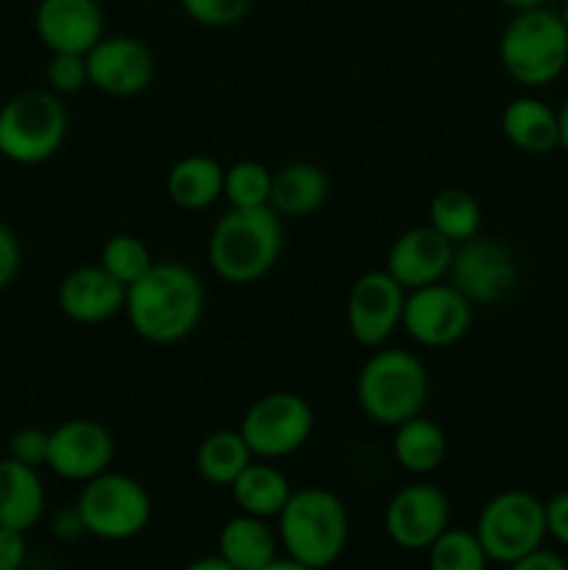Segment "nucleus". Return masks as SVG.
<instances>
[{"label": "nucleus", "mask_w": 568, "mask_h": 570, "mask_svg": "<svg viewBox=\"0 0 568 570\" xmlns=\"http://www.w3.org/2000/svg\"><path fill=\"white\" fill-rule=\"evenodd\" d=\"M473 532L490 562L512 566L521 557L538 551L549 538L546 504L529 490H501L482 507Z\"/></svg>", "instance_id": "8"}, {"label": "nucleus", "mask_w": 568, "mask_h": 570, "mask_svg": "<svg viewBox=\"0 0 568 570\" xmlns=\"http://www.w3.org/2000/svg\"><path fill=\"white\" fill-rule=\"evenodd\" d=\"M154 262V254H150V248L145 245L143 237H137V234H115V237L106 239L104 248H100L98 265L104 267L109 276H115L117 282L131 287L137 278H143L145 273L150 271Z\"/></svg>", "instance_id": "29"}, {"label": "nucleus", "mask_w": 568, "mask_h": 570, "mask_svg": "<svg viewBox=\"0 0 568 570\" xmlns=\"http://www.w3.org/2000/svg\"><path fill=\"white\" fill-rule=\"evenodd\" d=\"M473 304L451 282L407 289L401 328L421 348H451L468 334Z\"/></svg>", "instance_id": "11"}, {"label": "nucleus", "mask_w": 568, "mask_h": 570, "mask_svg": "<svg viewBox=\"0 0 568 570\" xmlns=\"http://www.w3.org/2000/svg\"><path fill=\"white\" fill-rule=\"evenodd\" d=\"M28 560L26 532L0 527V570H22Z\"/></svg>", "instance_id": "35"}, {"label": "nucleus", "mask_w": 568, "mask_h": 570, "mask_svg": "<svg viewBox=\"0 0 568 570\" xmlns=\"http://www.w3.org/2000/svg\"><path fill=\"white\" fill-rule=\"evenodd\" d=\"M546 504V534L568 549V490L551 495Z\"/></svg>", "instance_id": "36"}, {"label": "nucleus", "mask_w": 568, "mask_h": 570, "mask_svg": "<svg viewBox=\"0 0 568 570\" xmlns=\"http://www.w3.org/2000/svg\"><path fill=\"white\" fill-rule=\"evenodd\" d=\"M284 250L282 217L271 206H228L206 239V262L226 284H254L278 265Z\"/></svg>", "instance_id": "2"}, {"label": "nucleus", "mask_w": 568, "mask_h": 570, "mask_svg": "<svg viewBox=\"0 0 568 570\" xmlns=\"http://www.w3.org/2000/svg\"><path fill=\"white\" fill-rule=\"evenodd\" d=\"M276 521L284 554L315 570L332 568L349 546V510L343 499L326 488L293 490Z\"/></svg>", "instance_id": "4"}, {"label": "nucleus", "mask_w": 568, "mask_h": 570, "mask_svg": "<svg viewBox=\"0 0 568 570\" xmlns=\"http://www.w3.org/2000/svg\"><path fill=\"white\" fill-rule=\"evenodd\" d=\"M76 510L81 515L84 532L109 543H123L148 529L154 518V501L128 473L106 471L81 484Z\"/></svg>", "instance_id": "7"}, {"label": "nucleus", "mask_w": 568, "mask_h": 570, "mask_svg": "<svg viewBox=\"0 0 568 570\" xmlns=\"http://www.w3.org/2000/svg\"><path fill=\"white\" fill-rule=\"evenodd\" d=\"M332 184L315 161H290L273 173L271 209L278 217H310L329 200Z\"/></svg>", "instance_id": "22"}, {"label": "nucleus", "mask_w": 568, "mask_h": 570, "mask_svg": "<svg viewBox=\"0 0 568 570\" xmlns=\"http://www.w3.org/2000/svg\"><path fill=\"white\" fill-rule=\"evenodd\" d=\"M226 167L206 154H187L167 170L165 193L184 212H204L223 198Z\"/></svg>", "instance_id": "21"}, {"label": "nucleus", "mask_w": 568, "mask_h": 570, "mask_svg": "<svg viewBox=\"0 0 568 570\" xmlns=\"http://www.w3.org/2000/svg\"><path fill=\"white\" fill-rule=\"evenodd\" d=\"M501 70L523 89L555 83L568 67V28L557 11H516L499 37Z\"/></svg>", "instance_id": "5"}, {"label": "nucleus", "mask_w": 568, "mask_h": 570, "mask_svg": "<svg viewBox=\"0 0 568 570\" xmlns=\"http://www.w3.org/2000/svg\"><path fill=\"white\" fill-rule=\"evenodd\" d=\"M126 284L100 265H78L67 273L56 289V304L67 321L78 326H98L126 309Z\"/></svg>", "instance_id": "17"}, {"label": "nucleus", "mask_w": 568, "mask_h": 570, "mask_svg": "<svg viewBox=\"0 0 568 570\" xmlns=\"http://www.w3.org/2000/svg\"><path fill=\"white\" fill-rule=\"evenodd\" d=\"M429 401V373L418 354L407 348L371 351L356 373V404L376 426L395 429L421 415Z\"/></svg>", "instance_id": "3"}, {"label": "nucleus", "mask_w": 568, "mask_h": 570, "mask_svg": "<svg viewBox=\"0 0 568 570\" xmlns=\"http://www.w3.org/2000/svg\"><path fill=\"white\" fill-rule=\"evenodd\" d=\"M89 87L109 98H137L156 78V56L143 39L106 33L87 53Z\"/></svg>", "instance_id": "15"}, {"label": "nucleus", "mask_w": 568, "mask_h": 570, "mask_svg": "<svg viewBox=\"0 0 568 570\" xmlns=\"http://www.w3.org/2000/svg\"><path fill=\"white\" fill-rule=\"evenodd\" d=\"M232 499L237 504L239 512L254 518H278V512L284 510V504L293 495L290 488V479L284 476L282 468H276V462L267 460H254L237 479H234Z\"/></svg>", "instance_id": "24"}, {"label": "nucleus", "mask_w": 568, "mask_h": 570, "mask_svg": "<svg viewBox=\"0 0 568 570\" xmlns=\"http://www.w3.org/2000/svg\"><path fill=\"white\" fill-rule=\"evenodd\" d=\"M70 115L61 95L26 89L0 106V156L14 165H42L67 142Z\"/></svg>", "instance_id": "6"}, {"label": "nucleus", "mask_w": 568, "mask_h": 570, "mask_svg": "<svg viewBox=\"0 0 568 570\" xmlns=\"http://www.w3.org/2000/svg\"><path fill=\"white\" fill-rule=\"evenodd\" d=\"M217 557L237 570H262L278 557V534L267 527L265 518L239 512L223 523L217 534Z\"/></svg>", "instance_id": "23"}, {"label": "nucleus", "mask_w": 568, "mask_h": 570, "mask_svg": "<svg viewBox=\"0 0 568 570\" xmlns=\"http://www.w3.org/2000/svg\"><path fill=\"white\" fill-rule=\"evenodd\" d=\"M48 434L39 426H20L11 432L9 443H6V456L22 462L31 468H45L48 462Z\"/></svg>", "instance_id": "33"}, {"label": "nucleus", "mask_w": 568, "mask_h": 570, "mask_svg": "<svg viewBox=\"0 0 568 570\" xmlns=\"http://www.w3.org/2000/svg\"><path fill=\"white\" fill-rule=\"evenodd\" d=\"M521 278L516 250L496 237H477L454 245L445 282L454 284L473 306H496L510 298Z\"/></svg>", "instance_id": "10"}, {"label": "nucleus", "mask_w": 568, "mask_h": 570, "mask_svg": "<svg viewBox=\"0 0 568 570\" xmlns=\"http://www.w3.org/2000/svg\"><path fill=\"white\" fill-rule=\"evenodd\" d=\"M429 226L460 245L482 232V206L468 189L445 187L429 200Z\"/></svg>", "instance_id": "27"}, {"label": "nucleus", "mask_w": 568, "mask_h": 570, "mask_svg": "<svg viewBox=\"0 0 568 570\" xmlns=\"http://www.w3.org/2000/svg\"><path fill=\"white\" fill-rule=\"evenodd\" d=\"M407 289L388 271H368L351 284L345 301V326L362 348H382L401 328Z\"/></svg>", "instance_id": "12"}, {"label": "nucleus", "mask_w": 568, "mask_h": 570, "mask_svg": "<svg viewBox=\"0 0 568 570\" xmlns=\"http://www.w3.org/2000/svg\"><path fill=\"white\" fill-rule=\"evenodd\" d=\"M449 495L438 484L412 482L384 507V534L404 551H427L449 529Z\"/></svg>", "instance_id": "14"}, {"label": "nucleus", "mask_w": 568, "mask_h": 570, "mask_svg": "<svg viewBox=\"0 0 568 570\" xmlns=\"http://www.w3.org/2000/svg\"><path fill=\"white\" fill-rule=\"evenodd\" d=\"M22 267V248L17 234L6 223H0V293L17 278Z\"/></svg>", "instance_id": "34"}, {"label": "nucleus", "mask_w": 568, "mask_h": 570, "mask_svg": "<svg viewBox=\"0 0 568 570\" xmlns=\"http://www.w3.org/2000/svg\"><path fill=\"white\" fill-rule=\"evenodd\" d=\"M33 28L50 53L87 56L106 37V17L98 0H39Z\"/></svg>", "instance_id": "16"}, {"label": "nucleus", "mask_w": 568, "mask_h": 570, "mask_svg": "<svg viewBox=\"0 0 568 570\" xmlns=\"http://www.w3.org/2000/svg\"><path fill=\"white\" fill-rule=\"evenodd\" d=\"M507 570H568V562L562 560L557 551H549L540 546L538 551H532V554L521 557V560H516L512 566H507Z\"/></svg>", "instance_id": "37"}, {"label": "nucleus", "mask_w": 568, "mask_h": 570, "mask_svg": "<svg viewBox=\"0 0 568 570\" xmlns=\"http://www.w3.org/2000/svg\"><path fill=\"white\" fill-rule=\"evenodd\" d=\"M505 6H510L512 11H527V9H540L546 6V0H501Z\"/></svg>", "instance_id": "42"}, {"label": "nucleus", "mask_w": 568, "mask_h": 570, "mask_svg": "<svg viewBox=\"0 0 568 570\" xmlns=\"http://www.w3.org/2000/svg\"><path fill=\"white\" fill-rule=\"evenodd\" d=\"M271 189H273V170L262 161L243 159L226 167V178H223V198L234 209H259V206H271Z\"/></svg>", "instance_id": "28"}, {"label": "nucleus", "mask_w": 568, "mask_h": 570, "mask_svg": "<svg viewBox=\"0 0 568 570\" xmlns=\"http://www.w3.org/2000/svg\"><path fill=\"white\" fill-rule=\"evenodd\" d=\"M248 443L239 429H217L209 432L195 449V471L212 488H232L234 479L254 462Z\"/></svg>", "instance_id": "26"}, {"label": "nucleus", "mask_w": 568, "mask_h": 570, "mask_svg": "<svg viewBox=\"0 0 568 570\" xmlns=\"http://www.w3.org/2000/svg\"><path fill=\"white\" fill-rule=\"evenodd\" d=\"M184 14L204 28H232L251 11L254 0H178Z\"/></svg>", "instance_id": "31"}, {"label": "nucleus", "mask_w": 568, "mask_h": 570, "mask_svg": "<svg viewBox=\"0 0 568 570\" xmlns=\"http://www.w3.org/2000/svg\"><path fill=\"white\" fill-rule=\"evenodd\" d=\"M48 495H45L39 468L3 456L0 460V527L31 532L45 518Z\"/></svg>", "instance_id": "20"}, {"label": "nucleus", "mask_w": 568, "mask_h": 570, "mask_svg": "<svg viewBox=\"0 0 568 570\" xmlns=\"http://www.w3.org/2000/svg\"><path fill=\"white\" fill-rule=\"evenodd\" d=\"M206 312V287L184 262H154L143 278L128 287V326L150 345H176L200 326Z\"/></svg>", "instance_id": "1"}, {"label": "nucleus", "mask_w": 568, "mask_h": 570, "mask_svg": "<svg viewBox=\"0 0 568 570\" xmlns=\"http://www.w3.org/2000/svg\"><path fill=\"white\" fill-rule=\"evenodd\" d=\"M184 570H237V568H232L226 560H223V557L215 554V557H200V560L189 562Z\"/></svg>", "instance_id": "39"}, {"label": "nucleus", "mask_w": 568, "mask_h": 570, "mask_svg": "<svg viewBox=\"0 0 568 570\" xmlns=\"http://www.w3.org/2000/svg\"><path fill=\"white\" fill-rule=\"evenodd\" d=\"M557 120H560V150L568 154V98L562 100V106L557 109Z\"/></svg>", "instance_id": "41"}, {"label": "nucleus", "mask_w": 568, "mask_h": 570, "mask_svg": "<svg viewBox=\"0 0 568 570\" xmlns=\"http://www.w3.org/2000/svg\"><path fill=\"white\" fill-rule=\"evenodd\" d=\"M315 432V412L310 401L290 390H273L259 395L245 410L239 434L256 460H287L298 454Z\"/></svg>", "instance_id": "9"}, {"label": "nucleus", "mask_w": 568, "mask_h": 570, "mask_svg": "<svg viewBox=\"0 0 568 570\" xmlns=\"http://www.w3.org/2000/svg\"><path fill=\"white\" fill-rule=\"evenodd\" d=\"M262 570H315V568L304 566V562L290 560V557L284 554V557H276V560H273V562H267V566L262 568Z\"/></svg>", "instance_id": "40"}, {"label": "nucleus", "mask_w": 568, "mask_h": 570, "mask_svg": "<svg viewBox=\"0 0 568 570\" xmlns=\"http://www.w3.org/2000/svg\"><path fill=\"white\" fill-rule=\"evenodd\" d=\"M501 134L516 150L546 156L560 150V120L557 109L535 95H518L501 109Z\"/></svg>", "instance_id": "19"}, {"label": "nucleus", "mask_w": 568, "mask_h": 570, "mask_svg": "<svg viewBox=\"0 0 568 570\" xmlns=\"http://www.w3.org/2000/svg\"><path fill=\"white\" fill-rule=\"evenodd\" d=\"M115 454V434L104 423L92 421V417H70L50 429L45 468H50V473L65 482L84 484L111 471Z\"/></svg>", "instance_id": "13"}, {"label": "nucleus", "mask_w": 568, "mask_h": 570, "mask_svg": "<svg viewBox=\"0 0 568 570\" xmlns=\"http://www.w3.org/2000/svg\"><path fill=\"white\" fill-rule=\"evenodd\" d=\"M454 256V243L432 226H412L401 232L388 248L384 271L404 289L427 287V284L445 282Z\"/></svg>", "instance_id": "18"}, {"label": "nucleus", "mask_w": 568, "mask_h": 570, "mask_svg": "<svg viewBox=\"0 0 568 570\" xmlns=\"http://www.w3.org/2000/svg\"><path fill=\"white\" fill-rule=\"evenodd\" d=\"M45 81L56 95H76L89 87L87 56L81 53H50L48 67H45Z\"/></svg>", "instance_id": "32"}, {"label": "nucleus", "mask_w": 568, "mask_h": 570, "mask_svg": "<svg viewBox=\"0 0 568 570\" xmlns=\"http://www.w3.org/2000/svg\"><path fill=\"white\" fill-rule=\"evenodd\" d=\"M445 451H449L445 432L423 412L393 429V456L401 471L412 476H427L438 471L445 460Z\"/></svg>", "instance_id": "25"}, {"label": "nucleus", "mask_w": 568, "mask_h": 570, "mask_svg": "<svg viewBox=\"0 0 568 570\" xmlns=\"http://www.w3.org/2000/svg\"><path fill=\"white\" fill-rule=\"evenodd\" d=\"M50 529H53V534L59 540H76L81 538L84 532V523H81V515H78L76 507H70V510H61L56 512L53 523H50Z\"/></svg>", "instance_id": "38"}, {"label": "nucleus", "mask_w": 568, "mask_h": 570, "mask_svg": "<svg viewBox=\"0 0 568 570\" xmlns=\"http://www.w3.org/2000/svg\"><path fill=\"white\" fill-rule=\"evenodd\" d=\"M560 17H562V22H566V28H568V0H566V6H562Z\"/></svg>", "instance_id": "43"}, {"label": "nucleus", "mask_w": 568, "mask_h": 570, "mask_svg": "<svg viewBox=\"0 0 568 570\" xmlns=\"http://www.w3.org/2000/svg\"><path fill=\"white\" fill-rule=\"evenodd\" d=\"M429 570H488L490 560L479 543L477 532L445 529L427 549Z\"/></svg>", "instance_id": "30"}]
</instances>
